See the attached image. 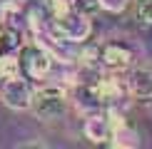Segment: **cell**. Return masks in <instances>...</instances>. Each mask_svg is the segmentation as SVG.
<instances>
[{
	"label": "cell",
	"mask_w": 152,
	"mask_h": 149,
	"mask_svg": "<svg viewBox=\"0 0 152 149\" xmlns=\"http://www.w3.org/2000/svg\"><path fill=\"white\" fill-rule=\"evenodd\" d=\"M48 33L53 40L58 42H87L92 35V22H90V15H82L77 10H65L60 15H50V22H48Z\"/></svg>",
	"instance_id": "1"
},
{
	"label": "cell",
	"mask_w": 152,
	"mask_h": 149,
	"mask_svg": "<svg viewBox=\"0 0 152 149\" xmlns=\"http://www.w3.org/2000/svg\"><path fill=\"white\" fill-rule=\"evenodd\" d=\"M30 109L45 122H53V119H58V117H62L65 109H67L65 90L58 87V85H45V87H40V90H35Z\"/></svg>",
	"instance_id": "2"
},
{
	"label": "cell",
	"mask_w": 152,
	"mask_h": 149,
	"mask_svg": "<svg viewBox=\"0 0 152 149\" xmlns=\"http://www.w3.org/2000/svg\"><path fill=\"white\" fill-rule=\"evenodd\" d=\"M18 60H20V72L28 80H45L53 70V55L37 42L23 45L18 52Z\"/></svg>",
	"instance_id": "3"
},
{
	"label": "cell",
	"mask_w": 152,
	"mask_h": 149,
	"mask_svg": "<svg viewBox=\"0 0 152 149\" xmlns=\"http://www.w3.org/2000/svg\"><path fill=\"white\" fill-rule=\"evenodd\" d=\"M33 85H30V80L25 77V74H18V77H8L3 80V85H0V99H3L5 107L10 109H30V104H33Z\"/></svg>",
	"instance_id": "4"
},
{
	"label": "cell",
	"mask_w": 152,
	"mask_h": 149,
	"mask_svg": "<svg viewBox=\"0 0 152 149\" xmlns=\"http://www.w3.org/2000/svg\"><path fill=\"white\" fill-rule=\"evenodd\" d=\"M82 132H85V137L92 142V144H110V142H112V134H115V122H112L110 112L100 109V112L87 114Z\"/></svg>",
	"instance_id": "5"
},
{
	"label": "cell",
	"mask_w": 152,
	"mask_h": 149,
	"mask_svg": "<svg viewBox=\"0 0 152 149\" xmlns=\"http://www.w3.org/2000/svg\"><path fill=\"white\" fill-rule=\"evenodd\" d=\"M72 99H75V107L85 114H92V112H100L105 109V102L100 97V90H97V80H80L72 90Z\"/></svg>",
	"instance_id": "6"
},
{
	"label": "cell",
	"mask_w": 152,
	"mask_h": 149,
	"mask_svg": "<svg viewBox=\"0 0 152 149\" xmlns=\"http://www.w3.org/2000/svg\"><path fill=\"white\" fill-rule=\"evenodd\" d=\"M132 60H135V52L125 42H107L100 47V65L107 70H125L132 65Z\"/></svg>",
	"instance_id": "7"
},
{
	"label": "cell",
	"mask_w": 152,
	"mask_h": 149,
	"mask_svg": "<svg viewBox=\"0 0 152 149\" xmlns=\"http://www.w3.org/2000/svg\"><path fill=\"white\" fill-rule=\"evenodd\" d=\"M127 95L140 99V102H152V70H132L125 80Z\"/></svg>",
	"instance_id": "8"
},
{
	"label": "cell",
	"mask_w": 152,
	"mask_h": 149,
	"mask_svg": "<svg viewBox=\"0 0 152 149\" xmlns=\"http://www.w3.org/2000/svg\"><path fill=\"white\" fill-rule=\"evenodd\" d=\"M20 72V60L18 55H0V80H8V77H18Z\"/></svg>",
	"instance_id": "9"
},
{
	"label": "cell",
	"mask_w": 152,
	"mask_h": 149,
	"mask_svg": "<svg viewBox=\"0 0 152 149\" xmlns=\"http://www.w3.org/2000/svg\"><path fill=\"white\" fill-rule=\"evenodd\" d=\"M135 17L142 25H152V0H135Z\"/></svg>",
	"instance_id": "10"
},
{
	"label": "cell",
	"mask_w": 152,
	"mask_h": 149,
	"mask_svg": "<svg viewBox=\"0 0 152 149\" xmlns=\"http://www.w3.org/2000/svg\"><path fill=\"white\" fill-rule=\"evenodd\" d=\"M70 8L82 15H95L97 10H102V3L100 0H70Z\"/></svg>",
	"instance_id": "11"
},
{
	"label": "cell",
	"mask_w": 152,
	"mask_h": 149,
	"mask_svg": "<svg viewBox=\"0 0 152 149\" xmlns=\"http://www.w3.org/2000/svg\"><path fill=\"white\" fill-rule=\"evenodd\" d=\"M100 3H102V10L107 12H122L130 5V0H100Z\"/></svg>",
	"instance_id": "12"
}]
</instances>
